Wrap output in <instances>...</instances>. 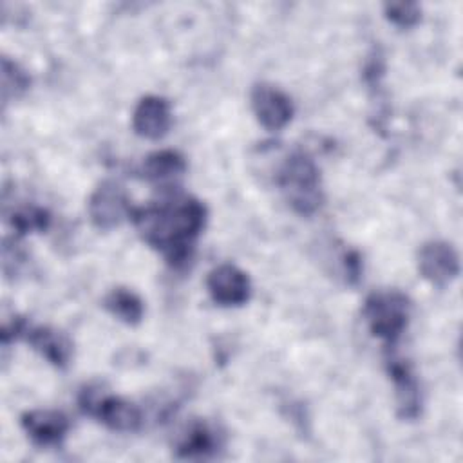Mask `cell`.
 <instances>
[{"instance_id": "1", "label": "cell", "mask_w": 463, "mask_h": 463, "mask_svg": "<svg viewBox=\"0 0 463 463\" xmlns=\"http://www.w3.org/2000/svg\"><path fill=\"white\" fill-rule=\"evenodd\" d=\"M206 206L192 195H170L146 206H132L128 219L143 241L175 269L188 266L195 241L206 224Z\"/></svg>"}, {"instance_id": "2", "label": "cell", "mask_w": 463, "mask_h": 463, "mask_svg": "<svg viewBox=\"0 0 463 463\" xmlns=\"http://www.w3.org/2000/svg\"><path fill=\"white\" fill-rule=\"evenodd\" d=\"M277 184L284 192L288 204L298 215L309 217L324 203L320 170L306 152L297 150L284 159L277 174Z\"/></svg>"}, {"instance_id": "3", "label": "cell", "mask_w": 463, "mask_h": 463, "mask_svg": "<svg viewBox=\"0 0 463 463\" xmlns=\"http://www.w3.org/2000/svg\"><path fill=\"white\" fill-rule=\"evenodd\" d=\"M364 317L373 336L380 338L391 349L407 329L411 300L398 289L374 291L364 302Z\"/></svg>"}, {"instance_id": "4", "label": "cell", "mask_w": 463, "mask_h": 463, "mask_svg": "<svg viewBox=\"0 0 463 463\" xmlns=\"http://www.w3.org/2000/svg\"><path fill=\"white\" fill-rule=\"evenodd\" d=\"M78 405L83 414L116 432H136L143 425V412L136 403L103 391L101 385H85L78 394Z\"/></svg>"}, {"instance_id": "5", "label": "cell", "mask_w": 463, "mask_h": 463, "mask_svg": "<svg viewBox=\"0 0 463 463\" xmlns=\"http://www.w3.org/2000/svg\"><path fill=\"white\" fill-rule=\"evenodd\" d=\"M130 208L132 204L125 188L110 179L99 183L87 203L90 222L103 232L114 230L125 219H128Z\"/></svg>"}, {"instance_id": "6", "label": "cell", "mask_w": 463, "mask_h": 463, "mask_svg": "<svg viewBox=\"0 0 463 463\" xmlns=\"http://www.w3.org/2000/svg\"><path fill=\"white\" fill-rule=\"evenodd\" d=\"M385 371L394 387V402L396 414L400 420L412 421L421 412V392L418 378L409 362L387 353L385 356Z\"/></svg>"}, {"instance_id": "7", "label": "cell", "mask_w": 463, "mask_h": 463, "mask_svg": "<svg viewBox=\"0 0 463 463\" xmlns=\"http://www.w3.org/2000/svg\"><path fill=\"white\" fill-rule=\"evenodd\" d=\"M418 271L432 286L445 288L459 275V255L447 241H427L418 250Z\"/></svg>"}, {"instance_id": "8", "label": "cell", "mask_w": 463, "mask_h": 463, "mask_svg": "<svg viewBox=\"0 0 463 463\" xmlns=\"http://www.w3.org/2000/svg\"><path fill=\"white\" fill-rule=\"evenodd\" d=\"M251 110L257 121L271 132L284 128L293 118L291 98L275 85L257 83L250 94Z\"/></svg>"}, {"instance_id": "9", "label": "cell", "mask_w": 463, "mask_h": 463, "mask_svg": "<svg viewBox=\"0 0 463 463\" xmlns=\"http://www.w3.org/2000/svg\"><path fill=\"white\" fill-rule=\"evenodd\" d=\"M212 300L224 307H239L250 300L251 284L248 275L233 264H219L206 277Z\"/></svg>"}, {"instance_id": "10", "label": "cell", "mask_w": 463, "mask_h": 463, "mask_svg": "<svg viewBox=\"0 0 463 463\" xmlns=\"http://www.w3.org/2000/svg\"><path fill=\"white\" fill-rule=\"evenodd\" d=\"M20 425L33 443L40 447H58L69 432V418L54 409H33L20 416Z\"/></svg>"}, {"instance_id": "11", "label": "cell", "mask_w": 463, "mask_h": 463, "mask_svg": "<svg viewBox=\"0 0 463 463\" xmlns=\"http://www.w3.org/2000/svg\"><path fill=\"white\" fill-rule=\"evenodd\" d=\"M172 125L170 103L163 96H143L132 112V128L145 139H161Z\"/></svg>"}, {"instance_id": "12", "label": "cell", "mask_w": 463, "mask_h": 463, "mask_svg": "<svg viewBox=\"0 0 463 463\" xmlns=\"http://www.w3.org/2000/svg\"><path fill=\"white\" fill-rule=\"evenodd\" d=\"M24 338L54 367L65 369L69 365L72 358V344L61 331L51 326H27Z\"/></svg>"}, {"instance_id": "13", "label": "cell", "mask_w": 463, "mask_h": 463, "mask_svg": "<svg viewBox=\"0 0 463 463\" xmlns=\"http://www.w3.org/2000/svg\"><path fill=\"white\" fill-rule=\"evenodd\" d=\"M221 447L217 430L203 420L192 421L175 441V454L183 459H203L213 456Z\"/></svg>"}, {"instance_id": "14", "label": "cell", "mask_w": 463, "mask_h": 463, "mask_svg": "<svg viewBox=\"0 0 463 463\" xmlns=\"http://www.w3.org/2000/svg\"><path fill=\"white\" fill-rule=\"evenodd\" d=\"M186 170L184 157L172 148L156 150L148 154L141 165V174L146 181L152 183H170L175 177L183 175Z\"/></svg>"}, {"instance_id": "15", "label": "cell", "mask_w": 463, "mask_h": 463, "mask_svg": "<svg viewBox=\"0 0 463 463\" xmlns=\"http://www.w3.org/2000/svg\"><path fill=\"white\" fill-rule=\"evenodd\" d=\"M103 307L127 326H136L143 320L145 304L137 293L128 288H114L103 298Z\"/></svg>"}, {"instance_id": "16", "label": "cell", "mask_w": 463, "mask_h": 463, "mask_svg": "<svg viewBox=\"0 0 463 463\" xmlns=\"http://www.w3.org/2000/svg\"><path fill=\"white\" fill-rule=\"evenodd\" d=\"M9 222L16 235H27L33 232H45L51 224V213L36 204H25L11 212Z\"/></svg>"}, {"instance_id": "17", "label": "cell", "mask_w": 463, "mask_h": 463, "mask_svg": "<svg viewBox=\"0 0 463 463\" xmlns=\"http://www.w3.org/2000/svg\"><path fill=\"white\" fill-rule=\"evenodd\" d=\"M31 85L29 74L13 60L7 56L2 58V99L4 105L9 103V99L20 98Z\"/></svg>"}, {"instance_id": "18", "label": "cell", "mask_w": 463, "mask_h": 463, "mask_svg": "<svg viewBox=\"0 0 463 463\" xmlns=\"http://www.w3.org/2000/svg\"><path fill=\"white\" fill-rule=\"evenodd\" d=\"M383 14L392 25L411 29L421 20V7L416 2H387L383 5Z\"/></svg>"}, {"instance_id": "19", "label": "cell", "mask_w": 463, "mask_h": 463, "mask_svg": "<svg viewBox=\"0 0 463 463\" xmlns=\"http://www.w3.org/2000/svg\"><path fill=\"white\" fill-rule=\"evenodd\" d=\"M383 74H385L383 56L380 54L378 49H373L362 67V78H364L365 85H369V89H378Z\"/></svg>"}, {"instance_id": "20", "label": "cell", "mask_w": 463, "mask_h": 463, "mask_svg": "<svg viewBox=\"0 0 463 463\" xmlns=\"http://www.w3.org/2000/svg\"><path fill=\"white\" fill-rule=\"evenodd\" d=\"M25 329H27V322H25L22 317L13 315L11 318L4 320V324H2V331H0L2 345H7V344H9V342H13L14 338L24 336Z\"/></svg>"}, {"instance_id": "21", "label": "cell", "mask_w": 463, "mask_h": 463, "mask_svg": "<svg viewBox=\"0 0 463 463\" xmlns=\"http://www.w3.org/2000/svg\"><path fill=\"white\" fill-rule=\"evenodd\" d=\"M344 268H345V279L349 284H358L362 279V257L358 251L351 250L344 253Z\"/></svg>"}]
</instances>
